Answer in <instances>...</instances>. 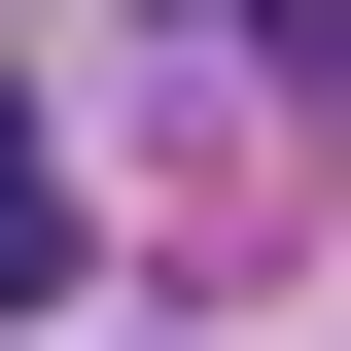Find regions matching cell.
<instances>
[{
  "instance_id": "6da1fadb",
  "label": "cell",
  "mask_w": 351,
  "mask_h": 351,
  "mask_svg": "<svg viewBox=\"0 0 351 351\" xmlns=\"http://www.w3.org/2000/svg\"><path fill=\"white\" fill-rule=\"evenodd\" d=\"M0 211H71V141H36V71H0Z\"/></svg>"
},
{
  "instance_id": "7a4b0ae2",
  "label": "cell",
  "mask_w": 351,
  "mask_h": 351,
  "mask_svg": "<svg viewBox=\"0 0 351 351\" xmlns=\"http://www.w3.org/2000/svg\"><path fill=\"white\" fill-rule=\"evenodd\" d=\"M0 351H36V211H0Z\"/></svg>"
}]
</instances>
